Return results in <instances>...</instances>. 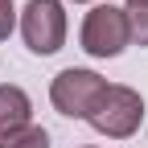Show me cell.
I'll list each match as a JSON object with an SVG mask.
<instances>
[{"instance_id":"obj_1","label":"cell","mask_w":148,"mask_h":148,"mask_svg":"<svg viewBox=\"0 0 148 148\" xmlns=\"http://www.w3.org/2000/svg\"><path fill=\"white\" fill-rule=\"evenodd\" d=\"M140 119H144V99L132 86H111V82H107V90L99 95V103L86 115V123L107 140H127L140 127Z\"/></svg>"},{"instance_id":"obj_2","label":"cell","mask_w":148,"mask_h":148,"mask_svg":"<svg viewBox=\"0 0 148 148\" xmlns=\"http://www.w3.org/2000/svg\"><path fill=\"white\" fill-rule=\"evenodd\" d=\"M132 41V25H127V12L115 4H99L86 12L82 21V49L90 58H115L123 53V45Z\"/></svg>"},{"instance_id":"obj_3","label":"cell","mask_w":148,"mask_h":148,"mask_svg":"<svg viewBox=\"0 0 148 148\" xmlns=\"http://www.w3.org/2000/svg\"><path fill=\"white\" fill-rule=\"evenodd\" d=\"M21 37L33 53H58L66 41V12L58 0H29L21 12Z\"/></svg>"},{"instance_id":"obj_4","label":"cell","mask_w":148,"mask_h":148,"mask_svg":"<svg viewBox=\"0 0 148 148\" xmlns=\"http://www.w3.org/2000/svg\"><path fill=\"white\" fill-rule=\"evenodd\" d=\"M103 90H107V82L99 78L95 70H78V66H70V70H62L58 78H53L49 99H53V107H58L62 115H70V119H86L90 107L99 103Z\"/></svg>"},{"instance_id":"obj_5","label":"cell","mask_w":148,"mask_h":148,"mask_svg":"<svg viewBox=\"0 0 148 148\" xmlns=\"http://www.w3.org/2000/svg\"><path fill=\"white\" fill-rule=\"evenodd\" d=\"M29 95L21 86H0V136H8L16 132V127H25L29 123Z\"/></svg>"},{"instance_id":"obj_6","label":"cell","mask_w":148,"mask_h":148,"mask_svg":"<svg viewBox=\"0 0 148 148\" xmlns=\"http://www.w3.org/2000/svg\"><path fill=\"white\" fill-rule=\"evenodd\" d=\"M0 148H49V132L37 123H25L8 136H0Z\"/></svg>"},{"instance_id":"obj_7","label":"cell","mask_w":148,"mask_h":148,"mask_svg":"<svg viewBox=\"0 0 148 148\" xmlns=\"http://www.w3.org/2000/svg\"><path fill=\"white\" fill-rule=\"evenodd\" d=\"M127 25H132V41L148 45V0H127Z\"/></svg>"},{"instance_id":"obj_8","label":"cell","mask_w":148,"mask_h":148,"mask_svg":"<svg viewBox=\"0 0 148 148\" xmlns=\"http://www.w3.org/2000/svg\"><path fill=\"white\" fill-rule=\"evenodd\" d=\"M12 25H16V8H12V0H0V41L12 33Z\"/></svg>"},{"instance_id":"obj_9","label":"cell","mask_w":148,"mask_h":148,"mask_svg":"<svg viewBox=\"0 0 148 148\" xmlns=\"http://www.w3.org/2000/svg\"><path fill=\"white\" fill-rule=\"evenodd\" d=\"M74 4H82V0H74Z\"/></svg>"}]
</instances>
